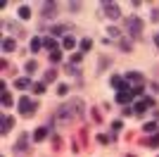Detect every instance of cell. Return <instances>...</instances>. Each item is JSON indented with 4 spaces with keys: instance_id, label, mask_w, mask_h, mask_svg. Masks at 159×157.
Wrapping results in <instances>:
<instances>
[{
    "instance_id": "16",
    "label": "cell",
    "mask_w": 159,
    "mask_h": 157,
    "mask_svg": "<svg viewBox=\"0 0 159 157\" xmlns=\"http://www.w3.org/2000/svg\"><path fill=\"white\" fill-rule=\"evenodd\" d=\"M64 48H74V38H64Z\"/></svg>"
},
{
    "instance_id": "15",
    "label": "cell",
    "mask_w": 159,
    "mask_h": 157,
    "mask_svg": "<svg viewBox=\"0 0 159 157\" xmlns=\"http://www.w3.org/2000/svg\"><path fill=\"white\" fill-rule=\"evenodd\" d=\"M43 45H48V48H55V41H52V38H45V41H43Z\"/></svg>"
},
{
    "instance_id": "17",
    "label": "cell",
    "mask_w": 159,
    "mask_h": 157,
    "mask_svg": "<svg viewBox=\"0 0 159 157\" xmlns=\"http://www.w3.org/2000/svg\"><path fill=\"white\" fill-rule=\"evenodd\" d=\"M67 91H69V86H64V83H62V86H60V88H57V93H60V95H64V93H67Z\"/></svg>"
},
{
    "instance_id": "19",
    "label": "cell",
    "mask_w": 159,
    "mask_h": 157,
    "mask_svg": "<svg viewBox=\"0 0 159 157\" xmlns=\"http://www.w3.org/2000/svg\"><path fill=\"white\" fill-rule=\"evenodd\" d=\"M157 45H159V36H157Z\"/></svg>"
},
{
    "instance_id": "1",
    "label": "cell",
    "mask_w": 159,
    "mask_h": 157,
    "mask_svg": "<svg viewBox=\"0 0 159 157\" xmlns=\"http://www.w3.org/2000/svg\"><path fill=\"white\" fill-rule=\"evenodd\" d=\"M74 114H79V102H69V105H64L57 117H60V119H69V117H74Z\"/></svg>"
},
{
    "instance_id": "6",
    "label": "cell",
    "mask_w": 159,
    "mask_h": 157,
    "mask_svg": "<svg viewBox=\"0 0 159 157\" xmlns=\"http://www.w3.org/2000/svg\"><path fill=\"white\" fill-rule=\"evenodd\" d=\"M112 86H116V91H121V93H124L126 88H128V86H126V83L121 81V79H119V76H114V79H112ZM128 91H131V88H128Z\"/></svg>"
},
{
    "instance_id": "14",
    "label": "cell",
    "mask_w": 159,
    "mask_h": 157,
    "mask_svg": "<svg viewBox=\"0 0 159 157\" xmlns=\"http://www.w3.org/2000/svg\"><path fill=\"white\" fill-rule=\"evenodd\" d=\"M43 91H45L43 83H36V86H33V93H43Z\"/></svg>"
},
{
    "instance_id": "2",
    "label": "cell",
    "mask_w": 159,
    "mask_h": 157,
    "mask_svg": "<svg viewBox=\"0 0 159 157\" xmlns=\"http://www.w3.org/2000/svg\"><path fill=\"white\" fill-rule=\"evenodd\" d=\"M19 110L24 112V114H31V112H33V102L29 100V98H21V100H19Z\"/></svg>"
},
{
    "instance_id": "5",
    "label": "cell",
    "mask_w": 159,
    "mask_h": 157,
    "mask_svg": "<svg viewBox=\"0 0 159 157\" xmlns=\"http://www.w3.org/2000/svg\"><path fill=\"white\" fill-rule=\"evenodd\" d=\"M105 10H107V17H112V19L119 17V7H116V5H109V2H105Z\"/></svg>"
},
{
    "instance_id": "13",
    "label": "cell",
    "mask_w": 159,
    "mask_h": 157,
    "mask_svg": "<svg viewBox=\"0 0 159 157\" xmlns=\"http://www.w3.org/2000/svg\"><path fill=\"white\" fill-rule=\"evenodd\" d=\"M19 14H21V19H29L31 12H29V7H21V10H19Z\"/></svg>"
},
{
    "instance_id": "18",
    "label": "cell",
    "mask_w": 159,
    "mask_h": 157,
    "mask_svg": "<svg viewBox=\"0 0 159 157\" xmlns=\"http://www.w3.org/2000/svg\"><path fill=\"white\" fill-rule=\"evenodd\" d=\"M157 143H159V133H157V136H154V138H152V143H150V145H152V148H154Z\"/></svg>"
},
{
    "instance_id": "3",
    "label": "cell",
    "mask_w": 159,
    "mask_h": 157,
    "mask_svg": "<svg viewBox=\"0 0 159 157\" xmlns=\"http://www.w3.org/2000/svg\"><path fill=\"white\" fill-rule=\"evenodd\" d=\"M147 107H154V102H152V98H142V100L138 102V105H135V112L140 114V112H145Z\"/></svg>"
},
{
    "instance_id": "10",
    "label": "cell",
    "mask_w": 159,
    "mask_h": 157,
    "mask_svg": "<svg viewBox=\"0 0 159 157\" xmlns=\"http://www.w3.org/2000/svg\"><path fill=\"white\" fill-rule=\"evenodd\" d=\"M45 133H48L45 129H38V131L33 133V138H36V140H41V138H45Z\"/></svg>"
},
{
    "instance_id": "4",
    "label": "cell",
    "mask_w": 159,
    "mask_h": 157,
    "mask_svg": "<svg viewBox=\"0 0 159 157\" xmlns=\"http://www.w3.org/2000/svg\"><path fill=\"white\" fill-rule=\"evenodd\" d=\"M128 29H131V33H138V31H140L142 29V24H140V19H128Z\"/></svg>"
},
{
    "instance_id": "9",
    "label": "cell",
    "mask_w": 159,
    "mask_h": 157,
    "mask_svg": "<svg viewBox=\"0 0 159 157\" xmlns=\"http://www.w3.org/2000/svg\"><path fill=\"white\" fill-rule=\"evenodd\" d=\"M2 105H5V107H10V105H12V98H10L7 91H2Z\"/></svg>"
},
{
    "instance_id": "11",
    "label": "cell",
    "mask_w": 159,
    "mask_h": 157,
    "mask_svg": "<svg viewBox=\"0 0 159 157\" xmlns=\"http://www.w3.org/2000/svg\"><path fill=\"white\" fill-rule=\"evenodd\" d=\"M29 86V79H17V88H26Z\"/></svg>"
},
{
    "instance_id": "8",
    "label": "cell",
    "mask_w": 159,
    "mask_h": 157,
    "mask_svg": "<svg viewBox=\"0 0 159 157\" xmlns=\"http://www.w3.org/2000/svg\"><path fill=\"white\" fill-rule=\"evenodd\" d=\"M41 45H43V41H41V38H33V41H31V53H38Z\"/></svg>"
},
{
    "instance_id": "7",
    "label": "cell",
    "mask_w": 159,
    "mask_h": 157,
    "mask_svg": "<svg viewBox=\"0 0 159 157\" xmlns=\"http://www.w3.org/2000/svg\"><path fill=\"white\" fill-rule=\"evenodd\" d=\"M2 48H5V50H7V53H12V50H14V48H17V43H14V41H12V38H5V41H2Z\"/></svg>"
},
{
    "instance_id": "12",
    "label": "cell",
    "mask_w": 159,
    "mask_h": 157,
    "mask_svg": "<svg viewBox=\"0 0 159 157\" xmlns=\"http://www.w3.org/2000/svg\"><path fill=\"white\" fill-rule=\"evenodd\" d=\"M142 129H145V131H157V124H154V121H150V124H145Z\"/></svg>"
}]
</instances>
